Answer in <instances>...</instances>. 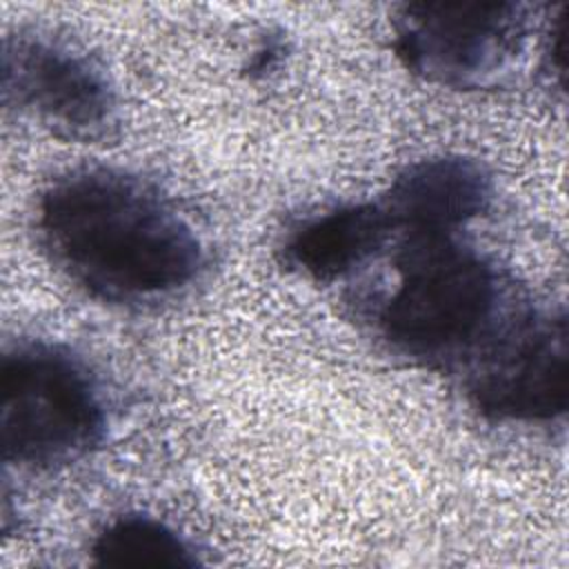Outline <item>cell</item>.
<instances>
[{
    "instance_id": "6da1fadb",
    "label": "cell",
    "mask_w": 569,
    "mask_h": 569,
    "mask_svg": "<svg viewBox=\"0 0 569 569\" xmlns=\"http://www.w3.org/2000/svg\"><path fill=\"white\" fill-rule=\"evenodd\" d=\"M36 231L67 280L111 305L169 300L200 278L207 260L196 229L167 196L109 167L56 178L38 198Z\"/></svg>"
},
{
    "instance_id": "7a4b0ae2",
    "label": "cell",
    "mask_w": 569,
    "mask_h": 569,
    "mask_svg": "<svg viewBox=\"0 0 569 569\" xmlns=\"http://www.w3.org/2000/svg\"><path fill=\"white\" fill-rule=\"evenodd\" d=\"M393 280L373 302V329L422 367L473 362L516 316L498 271L458 236H400Z\"/></svg>"
},
{
    "instance_id": "3957f363",
    "label": "cell",
    "mask_w": 569,
    "mask_h": 569,
    "mask_svg": "<svg viewBox=\"0 0 569 569\" xmlns=\"http://www.w3.org/2000/svg\"><path fill=\"white\" fill-rule=\"evenodd\" d=\"M107 436L98 378L71 349L27 340L0 360V449L7 465L56 469L89 456Z\"/></svg>"
},
{
    "instance_id": "277c9868",
    "label": "cell",
    "mask_w": 569,
    "mask_h": 569,
    "mask_svg": "<svg viewBox=\"0 0 569 569\" xmlns=\"http://www.w3.org/2000/svg\"><path fill=\"white\" fill-rule=\"evenodd\" d=\"M529 31L527 4L418 0L396 9L391 49L407 71L431 84L478 89L509 67Z\"/></svg>"
},
{
    "instance_id": "5b68a950",
    "label": "cell",
    "mask_w": 569,
    "mask_h": 569,
    "mask_svg": "<svg viewBox=\"0 0 569 569\" xmlns=\"http://www.w3.org/2000/svg\"><path fill=\"white\" fill-rule=\"evenodd\" d=\"M2 100L69 140L107 138L118 122L107 71L80 47L44 31L4 36Z\"/></svg>"
},
{
    "instance_id": "8992f818",
    "label": "cell",
    "mask_w": 569,
    "mask_h": 569,
    "mask_svg": "<svg viewBox=\"0 0 569 569\" xmlns=\"http://www.w3.org/2000/svg\"><path fill=\"white\" fill-rule=\"evenodd\" d=\"M467 393L496 422L551 425L567 413L569 333L562 311H520L471 362Z\"/></svg>"
},
{
    "instance_id": "52a82bcc",
    "label": "cell",
    "mask_w": 569,
    "mask_h": 569,
    "mask_svg": "<svg viewBox=\"0 0 569 569\" xmlns=\"http://www.w3.org/2000/svg\"><path fill=\"white\" fill-rule=\"evenodd\" d=\"M496 187L485 164L465 156H431L407 164L380 200L393 233L458 236L485 216Z\"/></svg>"
},
{
    "instance_id": "ba28073f",
    "label": "cell",
    "mask_w": 569,
    "mask_h": 569,
    "mask_svg": "<svg viewBox=\"0 0 569 569\" xmlns=\"http://www.w3.org/2000/svg\"><path fill=\"white\" fill-rule=\"evenodd\" d=\"M393 236L380 202H345L296 222L278 244L280 262L318 284L356 273Z\"/></svg>"
},
{
    "instance_id": "9c48e42d",
    "label": "cell",
    "mask_w": 569,
    "mask_h": 569,
    "mask_svg": "<svg viewBox=\"0 0 569 569\" xmlns=\"http://www.w3.org/2000/svg\"><path fill=\"white\" fill-rule=\"evenodd\" d=\"M93 565L116 569H189L202 565L193 542L169 522L147 513L109 520L91 542Z\"/></svg>"
}]
</instances>
